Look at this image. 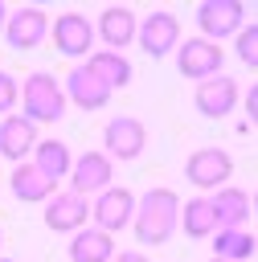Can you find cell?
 Listing matches in <instances>:
<instances>
[{"label":"cell","mask_w":258,"mask_h":262,"mask_svg":"<svg viewBox=\"0 0 258 262\" xmlns=\"http://www.w3.org/2000/svg\"><path fill=\"white\" fill-rule=\"evenodd\" d=\"M135 242L139 246H164L176 233V217H180V196L172 188H147L135 201Z\"/></svg>","instance_id":"cell-1"},{"label":"cell","mask_w":258,"mask_h":262,"mask_svg":"<svg viewBox=\"0 0 258 262\" xmlns=\"http://www.w3.org/2000/svg\"><path fill=\"white\" fill-rule=\"evenodd\" d=\"M20 115L41 127V123H57L66 115V94H61V82L49 74V70H33L25 82H20Z\"/></svg>","instance_id":"cell-2"},{"label":"cell","mask_w":258,"mask_h":262,"mask_svg":"<svg viewBox=\"0 0 258 262\" xmlns=\"http://www.w3.org/2000/svg\"><path fill=\"white\" fill-rule=\"evenodd\" d=\"M233 176V156L225 147H197L184 160V180L192 188H225V180Z\"/></svg>","instance_id":"cell-3"},{"label":"cell","mask_w":258,"mask_h":262,"mask_svg":"<svg viewBox=\"0 0 258 262\" xmlns=\"http://www.w3.org/2000/svg\"><path fill=\"white\" fill-rule=\"evenodd\" d=\"M242 20H246V4L242 0H205V4H197V37H205V41H221V37H233L238 29H242Z\"/></svg>","instance_id":"cell-4"},{"label":"cell","mask_w":258,"mask_h":262,"mask_svg":"<svg viewBox=\"0 0 258 262\" xmlns=\"http://www.w3.org/2000/svg\"><path fill=\"white\" fill-rule=\"evenodd\" d=\"M49 37L61 57H90L94 53V20L82 12H61L57 20H49Z\"/></svg>","instance_id":"cell-5"},{"label":"cell","mask_w":258,"mask_h":262,"mask_svg":"<svg viewBox=\"0 0 258 262\" xmlns=\"http://www.w3.org/2000/svg\"><path fill=\"white\" fill-rule=\"evenodd\" d=\"M221 66H225L221 45H213V41H205V37H188V41L176 45V70H180L184 78H192V82L217 78Z\"/></svg>","instance_id":"cell-6"},{"label":"cell","mask_w":258,"mask_h":262,"mask_svg":"<svg viewBox=\"0 0 258 262\" xmlns=\"http://www.w3.org/2000/svg\"><path fill=\"white\" fill-rule=\"evenodd\" d=\"M131 213H135V192H131V188H119V184L102 188V192L90 201L94 229H102V233H111V237L131 225Z\"/></svg>","instance_id":"cell-7"},{"label":"cell","mask_w":258,"mask_h":262,"mask_svg":"<svg viewBox=\"0 0 258 262\" xmlns=\"http://www.w3.org/2000/svg\"><path fill=\"white\" fill-rule=\"evenodd\" d=\"M135 41H139V49H143L147 57H168V53L180 45V20H176L172 12H164V8H156V12H147V16L139 20Z\"/></svg>","instance_id":"cell-8"},{"label":"cell","mask_w":258,"mask_h":262,"mask_svg":"<svg viewBox=\"0 0 258 262\" xmlns=\"http://www.w3.org/2000/svg\"><path fill=\"white\" fill-rule=\"evenodd\" d=\"M4 41L12 45V49H37L45 37H49V16L41 12V8H33V4H25V8H12L8 12V20H4Z\"/></svg>","instance_id":"cell-9"},{"label":"cell","mask_w":258,"mask_h":262,"mask_svg":"<svg viewBox=\"0 0 258 262\" xmlns=\"http://www.w3.org/2000/svg\"><path fill=\"white\" fill-rule=\"evenodd\" d=\"M147 143V131L139 119L131 115H115L106 127H102V147H106V160H135Z\"/></svg>","instance_id":"cell-10"},{"label":"cell","mask_w":258,"mask_h":262,"mask_svg":"<svg viewBox=\"0 0 258 262\" xmlns=\"http://www.w3.org/2000/svg\"><path fill=\"white\" fill-rule=\"evenodd\" d=\"M238 98H242V86H238L233 78H225V74L197 82V94H192V102H197V111H201L205 119H225V115H233Z\"/></svg>","instance_id":"cell-11"},{"label":"cell","mask_w":258,"mask_h":262,"mask_svg":"<svg viewBox=\"0 0 258 262\" xmlns=\"http://www.w3.org/2000/svg\"><path fill=\"white\" fill-rule=\"evenodd\" d=\"M86 221H90V201L86 196L66 188V192H53L45 201V225L53 233H78V229H86Z\"/></svg>","instance_id":"cell-12"},{"label":"cell","mask_w":258,"mask_h":262,"mask_svg":"<svg viewBox=\"0 0 258 262\" xmlns=\"http://www.w3.org/2000/svg\"><path fill=\"white\" fill-rule=\"evenodd\" d=\"M111 172H115V164L102 151H82L70 164V192H78V196L102 192V188H111Z\"/></svg>","instance_id":"cell-13"},{"label":"cell","mask_w":258,"mask_h":262,"mask_svg":"<svg viewBox=\"0 0 258 262\" xmlns=\"http://www.w3.org/2000/svg\"><path fill=\"white\" fill-rule=\"evenodd\" d=\"M135 29H139L135 12H131V8H123V4H111V8H102V12H98V20H94V41L102 37V45H106L111 53H119L123 45H131V41H135Z\"/></svg>","instance_id":"cell-14"},{"label":"cell","mask_w":258,"mask_h":262,"mask_svg":"<svg viewBox=\"0 0 258 262\" xmlns=\"http://www.w3.org/2000/svg\"><path fill=\"white\" fill-rule=\"evenodd\" d=\"M61 94H66V102H74L78 111H98V106H106V102H111V90H106V86H102L86 66H74V70L66 74Z\"/></svg>","instance_id":"cell-15"},{"label":"cell","mask_w":258,"mask_h":262,"mask_svg":"<svg viewBox=\"0 0 258 262\" xmlns=\"http://www.w3.org/2000/svg\"><path fill=\"white\" fill-rule=\"evenodd\" d=\"M33 143H37V127L25 115H4L0 119V156L4 160L25 164V156L33 151Z\"/></svg>","instance_id":"cell-16"},{"label":"cell","mask_w":258,"mask_h":262,"mask_svg":"<svg viewBox=\"0 0 258 262\" xmlns=\"http://www.w3.org/2000/svg\"><path fill=\"white\" fill-rule=\"evenodd\" d=\"M209 205H213L217 229H246V221H250V192L246 188H217L209 196Z\"/></svg>","instance_id":"cell-17"},{"label":"cell","mask_w":258,"mask_h":262,"mask_svg":"<svg viewBox=\"0 0 258 262\" xmlns=\"http://www.w3.org/2000/svg\"><path fill=\"white\" fill-rule=\"evenodd\" d=\"M82 66H86V70H90V74H94V78H98V82H102L111 94H115V90H123V86L131 82V74H135V70H131V61H127L123 53H111V49L90 53Z\"/></svg>","instance_id":"cell-18"},{"label":"cell","mask_w":258,"mask_h":262,"mask_svg":"<svg viewBox=\"0 0 258 262\" xmlns=\"http://www.w3.org/2000/svg\"><path fill=\"white\" fill-rule=\"evenodd\" d=\"M29 156H33L29 164H33L45 180H53V184H57L61 176H70V164H74V160H70V147H66L61 139H37Z\"/></svg>","instance_id":"cell-19"},{"label":"cell","mask_w":258,"mask_h":262,"mask_svg":"<svg viewBox=\"0 0 258 262\" xmlns=\"http://www.w3.org/2000/svg\"><path fill=\"white\" fill-rule=\"evenodd\" d=\"M8 188H12V196H16V201H25V205L49 201V196L57 192V184H53V180H45L33 164H16V168H12V176H8Z\"/></svg>","instance_id":"cell-20"},{"label":"cell","mask_w":258,"mask_h":262,"mask_svg":"<svg viewBox=\"0 0 258 262\" xmlns=\"http://www.w3.org/2000/svg\"><path fill=\"white\" fill-rule=\"evenodd\" d=\"M176 229H184L192 242L213 237V233H217V217H213L209 196H192V201H184V205H180V217H176Z\"/></svg>","instance_id":"cell-21"},{"label":"cell","mask_w":258,"mask_h":262,"mask_svg":"<svg viewBox=\"0 0 258 262\" xmlns=\"http://www.w3.org/2000/svg\"><path fill=\"white\" fill-rule=\"evenodd\" d=\"M115 237L102 229H78L70 237V262H111Z\"/></svg>","instance_id":"cell-22"},{"label":"cell","mask_w":258,"mask_h":262,"mask_svg":"<svg viewBox=\"0 0 258 262\" xmlns=\"http://www.w3.org/2000/svg\"><path fill=\"white\" fill-rule=\"evenodd\" d=\"M209 242H213V258H225V262H250L254 258V233L250 229H217Z\"/></svg>","instance_id":"cell-23"},{"label":"cell","mask_w":258,"mask_h":262,"mask_svg":"<svg viewBox=\"0 0 258 262\" xmlns=\"http://www.w3.org/2000/svg\"><path fill=\"white\" fill-rule=\"evenodd\" d=\"M242 66H258V25H242L238 29V41H233Z\"/></svg>","instance_id":"cell-24"},{"label":"cell","mask_w":258,"mask_h":262,"mask_svg":"<svg viewBox=\"0 0 258 262\" xmlns=\"http://www.w3.org/2000/svg\"><path fill=\"white\" fill-rule=\"evenodd\" d=\"M20 102V82L8 74V70H0V119L4 115H12V106Z\"/></svg>","instance_id":"cell-25"},{"label":"cell","mask_w":258,"mask_h":262,"mask_svg":"<svg viewBox=\"0 0 258 262\" xmlns=\"http://www.w3.org/2000/svg\"><path fill=\"white\" fill-rule=\"evenodd\" d=\"M111 262H147V254H139V250H115Z\"/></svg>","instance_id":"cell-26"},{"label":"cell","mask_w":258,"mask_h":262,"mask_svg":"<svg viewBox=\"0 0 258 262\" xmlns=\"http://www.w3.org/2000/svg\"><path fill=\"white\" fill-rule=\"evenodd\" d=\"M238 102L246 106V115H254V111H258V90H254V86H250V90H242V98H238Z\"/></svg>","instance_id":"cell-27"},{"label":"cell","mask_w":258,"mask_h":262,"mask_svg":"<svg viewBox=\"0 0 258 262\" xmlns=\"http://www.w3.org/2000/svg\"><path fill=\"white\" fill-rule=\"evenodd\" d=\"M4 20H8V8H4V0H0V29H4Z\"/></svg>","instance_id":"cell-28"},{"label":"cell","mask_w":258,"mask_h":262,"mask_svg":"<svg viewBox=\"0 0 258 262\" xmlns=\"http://www.w3.org/2000/svg\"><path fill=\"white\" fill-rule=\"evenodd\" d=\"M0 250H4V229H0Z\"/></svg>","instance_id":"cell-29"},{"label":"cell","mask_w":258,"mask_h":262,"mask_svg":"<svg viewBox=\"0 0 258 262\" xmlns=\"http://www.w3.org/2000/svg\"><path fill=\"white\" fill-rule=\"evenodd\" d=\"M209 262H225V258H209Z\"/></svg>","instance_id":"cell-30"},{"label":"cell","mask_w":258,"mask_h":262,"mask_svg":"<svg viewBox=\"0 0 258 262\" xmlns=\"http://www.w3.org/2000/svg\"><path fill=\"white\" fill-rule=\"evenodd\" d=\"M0 262H16V258H0Z\"/></svg>","instance_id":"cell-31"}]
</instances>
